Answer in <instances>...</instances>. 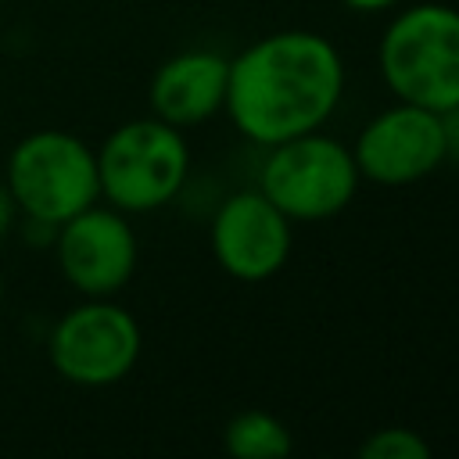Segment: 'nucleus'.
<instances>
[{
	"label": "nucleus",
	"mask_w": 459,
	"mask_h": 459,
	"mask_svg": "<svg viewBox=\"0 0 459 459\" xmlns=\"http://www.w3.org/2000/svg\"><path fill=\"white\" fill-rule=\"evenodd\" d=\"M362 459H427L430 441L409 427H380L359 445Z\"/></svg>",
	"instance_id": "nucleus-12"
},
{
	"label": "nucleus",
	"mask_w": 459,
	"mask_h": 459,
	"mask_svg": "<svg viewBox=\"0 0 459 459\" xmlns=\"http://www.w3.org/2000/svg\"><path fill=\"white\" fill-rule=\"evenodd\" d=\"M190 172V151L183 129L147 115L115 126L97 147L100 197L126 212H154L183 190Z\"/></svg>",
	"instance_id": "nucleus-3"
},
{
	"label": "nucleus",
	"mask_w": 459,
	"mask_h": 459,
	"mask_svg": "<svg viewBox=\"0 0 459 459\" xmlns=\"http://www.w3.org/2000/svg\"><path fill=\"white\" fill-rule=\"evenodd\" d=\"M226 79H230V57L219 50H179L165 65H158L147 100L151 115L190 129L215 115H222L226 104Z\"/></svg>",
	"instance_id": "nucleus-10"
},
{
	"label": "nucleus",
	"mask_w": 459,
	"mask_h": 459,
	"mask_svg": "<svg viewBox=\"0 0 459 459\" xmlns=\"http://www.w3.org/2000/svg\"><path fill=\"white\" fill-rule=\"evenodd\" d=\"M25 219L61 226L75 212L100 201L97 151L65 129H36L7 154V176Z\"/></svg>",
	"instance_id": "nucleus-5"
},
{
	"label": "nucleus",
	"mask_w": 459,
	"mask_h": 459,
	"mask_svg": "<svg viewBox=\"0 0 459 459\" xmlns=\"http://www.w3.org/2000/svg\"><path fill=\"white\" fill-rule=\"evenodd\" d=\"M143 351L140 323L111 298H82L50 330V366L79 387H111L126 380Z\"/></svg>",
	"instance_id": "nucleus-6"
},
{
	"label": "nucleus",
	"mask_w": 459,
	"mask_h": 459,
	"mask_svg": "<svg viewBox=\"0 0 459 459\" xmlns=\"http://www.w3.org/2000/svg\"><path fill=\"white\" fill-rule=\"evenodd\" d=\"M441 129H445V158L459 161V104L441 111Z\"/></svg>",
	"instance_id": "nucleus-13"
},
{
	"label": "nucleus",
	"mask_w": 459,
	"mask_h": 459,
	"mask_svg": "<svg viewBox=\"0 0 459 459\" xmlns=\"http://www.w3.org/2000/svg\"><path fill=\"white\" fill-rule=\"evenodd\" d=\"M222 448L237 459H276L294 448L287 423L265 409H244L222 427Z\"/></svg>",
	"instance_id": "nucleus-11"
},
{
	"label": "nucleus",
	"mask_w": 459,
	"mask_h": 459,
	"mask_svg": "<svg viewBox=\"0 0 459 459\" xmlns=\"http://www.w3.org/2000/svg\"><path fill=\"white\" fill-rule=\"evenodd\" d=\"M351 158L359 176L377 186H412L434 176L448 161L441 111L394 100L359 129Z\"/></svg>",
	"instance_id": "nucleus-7"
},
{
	"label": "nucleus",
	"mask_w": 459,
	"mask_h": 459,
	"mask_svg": "<svg viewBox=\"0 0 459 459\" xmlns=\"http://www.w3.org/2000/svg\"><path fill=\"white\" fill-rule=\"evenodd\" d=\"M359 183L362 176L355 169L351 147L323 129H312L265 147L255 186L290 222H323L351 204Z\"/></svg>",
	"instance_id": "nucleus-4"
},
{
	"label": "nucleus",
	"mask_w": 459,
	"mask_h": 459,
	"mask_svg": "<svg viewBox=\"0 0 459 459\" xmlns=\"http://www.w3.org/2000/svg\"><path fill=\"white\" fill-rule=\"evenodd\" d=\"M18 215H22V208H18L14 194H11V186H7V183H0V240H4V237L14 230Z\"/></svg>",
	"instance_id": "nucleus-14"
},
{
	"label": "nucleus",
	"mask_w": 459,
	"mask_h": 459,
	"mask_svg": "<svg viewBox=\"0 0 459 459\" xmlns=\"http://www.w3.org/2000/svg\"><path fill=\"white\" fill-rule=\"evenodd\" d=\"M0 312H4V273H0Z\"/></svg>",
	"instance_id": "nucleus-16"
},
{
	"label": "nucleus",
	"mask_w": 459,
	"mask_h": 459,
	"mask_svg": "<svg viewBox=\"0 0 459 459\" xmlns=\"http://www.w3.org/2000/svg\"><path fill=\"white\" fill-rule=\"evenodd\" d=\"M208 240L212 258L226 276L240 283H262L287 265L294 247V222L258 186H251L222 197L212 215Z\"/></svg>",
	"instance_id": "nucleus-9"
},
{
	"label": "nucleus",
	"mask_w": 459,
	"mask_h": 459,
	"mask_svg": "<svg viewBox=\"0 0 459 459\" xmlns=\"http://www.w3.org/2000/svg\"><path fill=\"white\" fill-rule=\"evenodd\" d=\"M380 79L394 100L448 111L459 104V7L412 4L398 11L377 43Z\"/></svg>",
	"instance_id": "nucleus-2"
},
{
	"label": "nucleus",
	"mask_w": 459,
	"mask_h": 459,
	"mask_svg": "<svg viewBox=\"0 0 459 459\" xmlns=\"http://www.w3.org/2000/svg\"><path fill=\"white\" fill-rule=\"evenodd\" d=\"M341 4L355 14H380V11H391L398 0H341Z\"/></svg>",
	"instance_id": "nucleus-15"
},
{
	"label": "nucleus",
	"mask_w": 459,
	"mask_h": 459,
	"mask_svg": "<svg viewBox=\"0 0 459 459\" xmlns=\"http://www.w3.org/2000/svg\"><path fill=\"white\" fill-rule=\"evenodd\" d=\"M341 97V50L312 29H280L230 57L222 111L244 140L273 147L323 129Z\"/></svg>",
	"instance_id": "nucleus-1"
},
{
	"label": "nucleus",
	"mask_w": 459,
	"mask_h": 459,
	"mask_svg": "<svg viewBox=\"0 0 459 459\" xmlns=\"http://www.w3.org/2000/svg\"><path fill=\"white\" fill-rule=\"evenodd\" d=\"M54 255L61 276L82 298H115L136 273L140 244L126 212L90 204L54 230Z\"/></svg>",
	"instance_id": "nucleus-8"
}]
</instances>
